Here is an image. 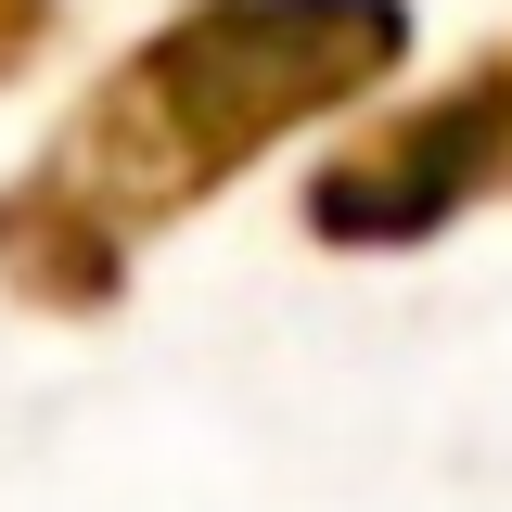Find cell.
<instances>
[{
	"label": "cell",
	"instance_id": "6da1fadb",
	"mask_svg": "<svg viewBox=\"0 0 512 512\" xmlns=\"http://www.w3.org/2000/svg\"><path fill=\"white\" fill-rule=\"evenodd\" d=\"M384 64H397V13L384 0H218L141 77L103 90V116H90V141L64 167H116V218H128V192L167 205V192L218 180L282 116H308V103L359 90Z\"/></svg>",
	"mask_w": 512,
	"mask_h": 512
}]
</instances>
